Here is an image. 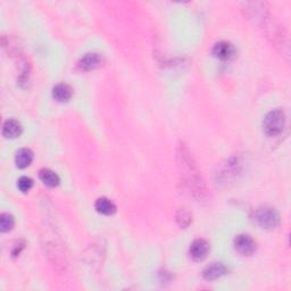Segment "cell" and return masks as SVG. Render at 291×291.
Here are the masks:
<instances>
[{
  "instance_id": "8fae6325",
  "label": "cell",
  "mask_w": 291,
  "mask_h": 291,
  "mask_svg": "<svg viewBox=\"0 0 291 291\" xmlns=\"http://www.w3.org/2000/svg\"><path fill=\"white\" fill-rule=\"evenodd\" d=\"M96 211L106 216H110L116 213V205L108 198L97 199L95 204Z\"/></svg>"
},
{
  "instance_id": "7c38bea8",
  "label": "cell",
  "mask_w": 291,
  "mask_h": 291,
  "mask_svg": "<svg viewBox=\"0 0 291 291\" xmlns=\"http://www.w3.org/2000/svg\"><path fill=\"white\" fill-rule=\"evenodd\" d=\"M33 152L32 150L28 149V148H22L19 149L16 155H15V164L18 168H25L31 165V163L33 162Z\"/></svg>"
},
{
  "instance_id": "30bf717a",
  "label": "cell",
  "mask_w": 291,
  "mask_h": 291,
  "mask_svg": "<svg viewBox=\"0 0 291 291\" xmlns=\"http://www.w3.org/2000/svg\"><path fill=\"white\" fill-rule=\"evenodd\" d=\"M73 96V90L69 84L66 83H59L54 86L53 89V97L55 100L58 103H66L69 101Z\"/></svg>"
},
{
  "instance_id": "3957f363",
  "label": "cell",
  "mask_w": 291,
  "mask_h": 291,
  "mask_svg": "<svg viewBox=\"0 0 291 291\" xmlns=\"http://www.w3.org/2000/svg\"><path fill=\"white\" fill-rule=\"evenodd\" d=\"M255 219H256V222L260 228L272 230L279 226L280 215L275 211V208L264 206L257 209L256 214H255Z\"/></svg>"
},
{
  "instance_id": "52a82bcc",
  "label": "cell",
  "mask_w": 291,
  "mask_h": 291,
  "mask_svg": "<svg viewBox=\"0 0 291 291\" xmlns=\"http://www.w3.org/2000/svg\"><path fill=\"white\" fill-rule=\"evenodd\" d=\"M189 253H190V256L193 260L200 262V260H204L207 257L209 253V243L205 239L193 240L190 249H189Z\"/></svg>"
},
{
  "instance_id": "277c9868",
  "label": "cell",
  "mask_w": 291,
  "mask_h": 291,
  "mask_svg": "<svg viewBox=\"0 0 291 291\" xmlns=\"http://www.w3.org/2000/svg\"><path fill=\"white\" fill-rule=\"evenodd\" d=\"M233 246L234 249L239 254L243 255V256H250V255H253L256 252L257 248L256 241L249 234H239V236L234 238Z\"/></svg>"
},
{
  "instance_id": "4fadbf2b",
  "label": "cell",
  "mask_w": 291,
  "mask_h": 291,
  "mask_svg": "<svg viewBox=\"0 0 291 291\" xmlns=\"http://www.w3.org/2000/svg\"><path fill=\"white\" fill-rule=\"evenodd\" d=\"M39 177L46 186H48L50 188H55L59 185V176L56 174V173L52 170H48V168H43L39 172Z\"/></svg>"
},
{
  "instance_id": "9a60e30c",
  "label": "cell",
  "mask_w": 291,
  "mask_h": 291,
  "mask_svg": "<svg viewBox=\"0 0 291 291\" xmlns=\"http://www.w3.org/2000/svg\"><path fill=\"white\" fill-rule=\"evenodd\" d=\"M176 222L181 228L183 229L188 228L189 226H190V223L192 222L190 213L187 212L186 209H180V211H178L176 214Z\"/></svg>"
},
{
  "instance_id": "6da1fadb",
  "label": "cell",
  "mask_w": 291,
  "mask_h": 291,
  "mask_svg": "<svg viewBox=\"0 0 291 291\" xmlns=\"http://www.w3.org/2000/svg\"><path fill=\"white\" fill-rule=\"evenodd\" d=\"M177 163L188 188L192 190L195 195L202 197L205 192V186H204V181L202 180L200 172L198 171L196 163L193 162L192 156L185 145L178 146Z\"/></svg>"
},
{
  "instance_id": "ba28073f",
  "label": "cell",
  "mask_w": 291,
  "mask_h": 291,
  "mask_svg": "<svg viewBox=\"0 0 291 291\" xmlns=\"http://www.w3.org/2000/svg\"><path fill=\"white\" fill-rule=\"evenodd\" d=\"M227 273V267L222 263H212L205 267L203 277L206 281H215Z\"/></svg>"
},
{
  "instance_id": "8992f818",
  "label": "cell",
  "mask_w": 291,
  "mask_h": 291,
  "mask_svg": "<svg viewBox=\"0 0 291 291\" xmlns=\"http://www.w3.org/2000/svg\"><path fill=\"white\" fill-rule=\"evenodd\" d=\"M105 63V58L103 55L97 53H90L83 56L82 58L79 60L78 66L80 70L82 71H93L96 69H99Z\"/></svg>"
},
{
  "instance_id": "5b68a950",
  "label": "cell",
  "mask_w": 291,
  "mask_h": 291,
  "mask_svg": "<svg viewBox=\"0 0 291 291\" xmlns=\"http://www.w3.org/2000/svg\"><path fill=\"white\" fill-rule=\"evenodd\" d=\"M213 55L221 60H231L237 56V49L231 42L219 41L214 46Z\"/></svg>"
},
{
  "instance_id": "7a4b0ae2",
  "label": "cell",
  "mask_w": 291,
  "mask_h": 291,
  "mask_svg": "<svg viewBox=\"0 0 291 291\" xmlns=\"http://www.w3.org/2000/svg\"><path fill=\"white\" fill-rule=\"evenodd\" d=\"M285 114L281 108L271 110L263 121V131L267 137H277L282 133L285 126Z\"/></svg>"
},
{
  "instance_id": "2e32d148",
  "label": "cell",
  "mask_w": 291,
  "mask_h": 291,
  "mask_svg": "<svg viewBox=\"0 0 291 291\" xmlns=\"http://www.w3.org/2000/svg\"><path fill=\"white\" fill-rule=\"evenodd\" d=\"M17 187L22 192H28L31 190V188L33 187V180L31 177L28 176L19 177L17 181Z\"/></svg>"
},
{
  "instance_id": "5bb4252c",
  "label": "cell",
  "mask_w": 291,
  "mask_h": 291,
  "mask_svg": "<svg viewBox=\"0 0 291 291\" xmlns=\"http://www.w3.org/2000/svg\"><path fill=\"white\" fill-rule=\"evenodd\" d=\"M15 219L14 216L8 213H3L0 215V231L8 232L14 228Z\"/></svg>"
},
{
  "instance_id": "9c48e42d",
  "label": "cell",
  "mask_w": 291,
  "mask_h": 291,
  "mask_svg": "<svg viewBox=\"0 0 291 291\" xmlns=\"http://www.w3.org/2000/svg\"><path fill=\"white\" fill-rule=\"evenodd\" d=\"M23 127L16 120H7L3 125V136L7 139H16L22 135Z\"/></svg>"
}]
</instances>
